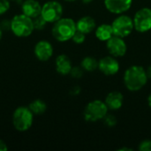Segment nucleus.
<instances>
[{"label":"nucleus","instance_id":"393cba45","mask_svg":"<svg viewBox=\"0 0 151 151\" xmlns=\"http://www.w3.org/2000/svg\"><path fill=\"white\" fill-rule=\"evenodd\" d=\"M10 9V3L8 0H0V15L4 14Z\"/></svg>","mask_w":151,"mask_h":151},{"label":"nucleus","instance_id":"72a5a7b5","mask_svg":"<svg viewBox=\"0 0 151 151\" xmlns=\"http://www.w3.org/2000/svg\"><path fill=\"white\" fill-rule=\"evenodd\" d=\"M15 1H16V0H15Z\"/></svg>","mask_w":151,"mask_h":151},{"label":"nucleus","instance_id":"20e7f679","mask_svg":"<svg viewBox=\"0 0 151 151\" xmlns=\"http://www.w3.org/2000/svg\"><path fill=\"white\" fill-rule=\"evenodd\" d=\"M34 114L28 107H18L12 114V125L19 132L27 131L33 125Z\"/></svg>","mask_w":151,"mask_h":151},{"label":"nucleus","instance_id":"423d86ee","mask_svg":"<svg viewBox=\"0 0 151 151\" xmlns=\"http://www.w3.org/2000/svg\"><path fill=\"white\" fill-rule=\"evenodd\" d=\"M111 27L114 35L122 38L130 35L134 29L133 19L125 14H119V16L117 17L111 23Z\"/></svg>","mask_w":151,"mask_h":151},{"label":"nucleus","instance_id":"4be33fe9","mask_svg":"<svg viewBox=\"0 0 151 151\" xmlns=\"http://www.w3.org/2000/svg\"><path fill=\"white\" fill-rule=\"evenodd\" d=\"M72 40L73 41V42L77 43V44H81L85 42L86 40V34L79 31V30H76V32L74 33Z\"/></svg>","mask_w":151,"mask_h":151},{"label":"nucleus","instance_id":"9b49d317","mask_svg":"<svg viewBox=\"0 0 151 151\" xmlns=\"http://www.w3.org/2000/svg\"><path fill=\"white\" fill-rule=\"evenodd\" d=\"M104 6L113 14H123L127 12L133 4V0H104Z\"/></svg>","mask_w":151,"mask_h":151},{"label":"nucleus","instance_id":"7ed1b4c3","mask_svg":"<svg viewBox=\"0 0 151 151\" xmlns=\"http://www.w3.org/2000/svg\"><path fill=\"white\" fill-rule=\"evenodd\" d=\"M33 19L25 14H17L11 20V31L18 37H27L34 31Z\"/></svg>","mask_w":151,"mask_h":151},{"label":"nucleus","instance_id":"5701e85b","mask_svg":"<svg viewBox=\"0 0 151 151\" xmlns=\"http://www.w3.org/2000/svg\"><path fill=\"white\" fill-rule=\"evenodd\" d=\"M84 73V70L81 66H73L71 72H70V75L75 79H80L83 76Z\"/></svg>","mask_w":151,"mask_h":151},{"label":"nucleus","instance_id":"a211bd4d","mask_svg":"<svg viewBox=\"0 0 151 151\" xmlns=\"http://www.w3.org/2000/svg\"><path fill=\"white\" fill-rule=\"evenodd\" d=\"M28 108L30 109V111L33 112L34 115H41L46 111L47 104H45L44 101H42L41 99H36V100L32 101L29 104Z\"/></svg>","mask_w":151,"mask_h":151},{"label":"nucleus","instance_id":"412c9836","mask_svg":"<svg viewBox=\"0 0 151 151\" xmlns=\"http://www.w3.org/2000/svg\"><path fill=\"white\" fill-rule=\"evenodd\" d=\"M104 125L109 127H113L117 125V119L114 115L112 114H108L104 118Z\"/></svg>","mask_w":151,"mask_h":151},{"label":"nucleus","instance_id":"7c9ffc66","mask_svg":"<svg viewBox=\"0 0 151 151\" xmlns=\"http://www.w3.org/2000/svg\"><path fill=\"white\" fill-rule=\"evenodd\" d=\"M84 4H89V3H91L92 1H94V0H81Z\"/></svg>","mask_w":151,"mask_h":151},{"label":"nucleus","instance_id":"bb28decb","mask_svg":"<svg viewBox=\"0 0 151 151\" xmlns=\"http://www.w3.org/2000/svg\"><path fill=\"white\" fill-rule=\"evenodd\" d=\"M7 150H8V147L6 143L3 140H0V151H5Z\"/></svg>","mask_w":151,"mask_h":151},{"label":"nucleus","instance_id":"c85d7f7f","mask_svg":"<svg viewBox=\"0 0 151 151\" xmlns=\"http://www.w3.org/2000/svg\"><path fill=\"white\" fill-rule=\"evenodd\" d=\"M119 151H132L133 149H130V148H121V149H119Z\"/></svg>","mask_w":151,"mask_h":151},{"label":"nucleus","instance_id":"c756f323","mask_svg":"<svg viewBox=\"0 0 151 151\" xmlns=\"http://www.w3.org/2000/svg\"><path fill=\"white\" fill-rule=\"evenodd\" d=\"M148 104H149L150 108L151 109V93L150 94V96H148Z\"/></svg>","mask_w":151,"mask_h":151},{"label":"nucleus","instance_id":"f3484780","mask_svg":"<svg viewBox=\"0 0 151 151\" xmlns=\"http://www.w3.org/2000/svg\"><path fill=\"white\" fill-rule=\"evenodd\" d=\"M95 34H96V37L101 42H107L110 38H111L114 35L111 25L106 23L102 24L97 27H96Z\"/></svg>","mask_w":151,"mask_h":151},{"label":"nucleus","instance_id":"2eb2a0df","mask_svg":"<svg viewBox=\"0 0 151 151\" xmlns=\"http://www.w3.org/2000/svg\"><path fill=\"white\" fill-rule=\"evenodd\" d=\"M56 70L61 75H67L70 74V72L73 68L72 61L66 55H59L55 61Z\"/></svg>","mask_w":151,"mask_h":151},{"label":"nucleus","instance_id":"9d476101","mask_svg":"<svg viewBox=\"0 0 151 151\" xmlns=\"http://www.w3.org/2000/svg\"><path fill=\"white\" fill-rule=\"evenodd\" d=\"M120 68L119 61L113 56H106L98 61L99 71L107 76H112L119 73Z\"/></svg>","mask_w":151,"mask_h":151},{"label":"nucleus","instance_id":"f8f14e48","mask_svg":"<svg viewBox=\"0 0 151 151\" xmlns=\"http://www.w3.org/2000/svg\"><path fill=\"white\" fill-rule=\"evenodd\" d=\"M36 58L42 62L48 61L53 55V47L48 41H39L34 49Z\"/></svg>","mask_w":151,"mask_h":151},{"label":"nucleus","instance_id":"cd10ccee","mask_svg":"<svg viewBox=\"0 0 151 151\" xmlns=\"http://www.w3.org/2000/svg\"><path fill=\"white\" fill-rule=\"evenodd\" d=\"M147 71V74H148V77H149V79H151V65L149 66V68L146 70Z\"/></svg>","mask_w":151,"mask_h":151},{"label":"nucleus","instance_id":"6ab92c4d","mask_svg":"<svg viewBox=\"0 0 151 151\" xmlns=\"http://www.w3.org/2000/svg\"><path fill=\"white\" fill-rule=\"evenodd\" d=\"M81 66L83 68L84 71L93 72L98 69V61L93 57H85L81 63Z\"/></svg>","mask_w":151,"mask_h":151},{"label":"nucleus","instance_id":"473e14b6","mask_svg":"<svg viewBox=\"0 0 151 151\" xmlns=\"http://www.w3.org/2000/svg\"><path fill=\"white\" fill-rule=\"evenodd\" d=\"M65 1H67V2H73V1H75V0H65Z\"/></svg>","mask_w":151,"mask_h":151},{"label":"nucleus","instance_id":"f257e3e1","mask_svg":"<svg viewBox=\"0 0 151 151\" xmlns=\"http://www.w3.org/2000/svg\"><path fill=\"white\" fill-rule=\"evenodd\" d=\"M149 77L147 71L141 65H132L124 73V84L132 92L141 90L148 82Z\"/></svg>","mask_w":151,"mask_h":151},{"label":"nucleus","instance_id":"dca6fc26","mask_svg":"<svg viewBox=\"0 0 151 151\" xmlns=\"http://www.w3.org/2000/svg\"><path fill=\"white\" fill-rule=\"evenodd\" d=\"M76 27H77V30L88 35V34L92 33L96 29V20L92 17L84 16L76 22Z\"/></svg>","mask_w":151,"mask_h":151},{"label":"nucleus","instance_id":"b1692460","mask_svg":"<svg viewBox=\"0 0 151 151\" xmlns=\"http://www.w3.org/2000/svg\"><path fill=\"white\" fill-rule=\"evenodd\" d=\"M138 149L140 151H151V140H144L141 142Z\"/></svg>","mask_w":151,"mask_h":151},{"label":"nucleus","instance_id":"aec40b11","mask_svg":"<svg viewBox=\"0 0 151 151\" xmlns=\"http://www.w3.org/2000/svg\"><path fill=\"white\" fill-rule=\"evenodd\" d=\"M33 23H34V27L35 29L37 30H42L45 27L47 21L42 17V15H39L38 17L33 19Z\"/></svg>","mask_w":151,"mask_h":151},{"label":"nucleus","instance_id":"6e6552de","mask_svg":"<svg viewBox=\"0 0 151 151\" xmlns=\"http://www.w3.org/2000/svg\"><path fill=\"white\" fill-rule=\"evenodd\" d=\"M134 29L139 33H146L151 30V9L143 7L137 11L133 18Z\"/></svg>","mask_w":151,"mask_h":151},{"label":"nucleus","instance_id":"39448f33","mask_svg":"<svg viewBox=\"0 0 151 151\" xmlns=\"http://www.w3.org/2000/svg\"><path fill=\"white\" fill-rule=\"evenodd\" d=\"M108 107L105 104V103L102 100L96 99L89 102L84 110V119L88 122H96L99 121L101 119H104V118L108 113Z\"/></svg>","mask_w":151,"mask_h":151},{"label":"nucleus","instance_id":"ddd939ff","mask_svg":"<svg viewBox=\"0 0 151 151\" xmlns=\"http://www.w3.org/2000/svg\"><path fill=\"white\" fill-rule=\"evenodd\" d=\"M21 10L23 14L31 19H35L41 15L42 5L37 0H26L21 4Z\"/></svg>","mask_w":151,"mask_h":151},{"label":"nucleus","instance_id":"2f4dec72","mask_svg":"<svg viewBox=\"0 0 151 151\" xmlns=\"http://www.w3.org/2000/svg\"><path fill=\"white\" fill-rule=\"evenodd\" d=\"M2 35H3V30H2V28H1V27H0V40H1V38H2Z\"/></svg>","mask_w":151,"mask_h":151},{"label":"nucleus","instance_id":"f03ea898","mask_svg":"<svg viewBox=\"0 0 151 151\" xmlns=\"http://www.w3.org/2000/svg\"><path fill=\"white\" fill-rule=\"evenodd\" d=\"M53 24L51 30L52 35L57 41L61 42L72 40L77 30L76 22L71 18H61Z\"/></svg>","mask_w":151,"mask_h":151},{"label":"nucleus","instance_id":"1a4fd4ad","mask_svg":"<svg viewBox=\"0 0 151 151\" xmlns=\"http://www.w3.org/2000/svg\"><path fill=\"white\" fill-rule=\"evenodd\" d=\"M106 48L110 54L115 58H120L126 55L127 46L122 37L113 35L106 42Z\"/></svg>","mask_w":151,"mask_h":151},{"label":"nucleus","instance_id":"4468645a","mask_svg":"<svg viewBox=\"0 0 151 151\" xmlns=\"http://www.w3.org/2000/svg\"><path fill=\"white\" fill-rule=\"evenodd\" d=\"M124 102L123 95L119 91H112L109 93L104 100L105 104L107 105L108 109L111 111H118L119 110Z\"/></svg>","mask_w":151,"mask_h":151},{"label":"nucleus","instance_id":"0eeeda50","mask_svg":"<svg viewBox=\"0 0 151 151\" xmlns=\"http://www.w3.org/2000/svg\"><path fill=\"white\" fill-rule=\"evenodd\" d=\"M41 15L47 23H55L63 16V6L58 1L46 2L42 6Z\"/></svg>","mask_w":151,"mask_h":151},{"label":"nucleus","instance_id":"a878e982","mask_svg":"<svg viewBox=\"0 0 151 151\" xmlns=\"http://www.w3.org/2000/svg\"><path fill=\"white\" fill-rule=\"evenodd\" d=\"M81 88L80 87H73V88H72V90H71V95H73V96H78L80 93H81Z\"/></svg>","mask_w":151,"mask_h":151}]
</instances>
